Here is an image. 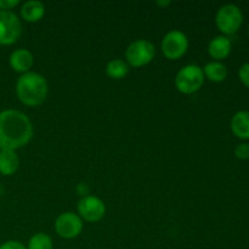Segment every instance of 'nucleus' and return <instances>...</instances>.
Instances as JSON below:
<instances>
[{
    "label": "nucleus",
    "instance_id": "nucleus-1",
    "mask_svg": "<svg viewBox=\"0 0 249 249\" xmlns=\"http://www.w3.org/2000/svg\"><path fill=\"white\" fill-rule=\"evenodd\" d=\"M33 136V124L21 111L0 112V150H14L26 146Z\"/></svg>",
    "mask_w": 249,
    "mask_h": 249
},
{
    "label": "nucleus",
    "instance_id": "nucleus-2",
    "mask_svg": "<svg viewBox=\"0 0 249 249\" xmlns=\"http://www.w3.org/2000/svg\"><path fill=\"white\" fill-rule=\"evenodd\" d=\"M16 94L19 101L29 107L44 104L49 94V85L45 78L36 72L21 74L16 83Z\"/></svg>",
    "mask_w": 249,
    "mask_h": 249
},
{
    "label": "nucleus",
    "instance_id": "nucleus-3",
    "mask_svg": "<svg viewBox=\"0 0 249 249\" xmlns=\"http://www.w3.org/2000/svg\"><path fill=\"white\" fill-rule=\"evenodd\" d=\"M215 24L223 36H229L237 33L243 24L242 10L235 4L223 5L215 15Z\"/></svg>",
    "mask_w": 249,
    "mask_h": 249
},
{
    "label": "nucleus",
    "instance_id": "nucleus-4",
    "mask_svg": "<svg viewBox=\"0 0 249 249\" xmlns=\"http://www.w3.org/2000/svg\"><path fill=\"white\" fill-rule=\"evenodd\" d=\"M204 79L203 70L198 65H187L178 72L175 87L181 94L191 95L203 87Z\"/></svg>",
    "mask_w": 249,
    "mask_h": 249
},
{
    "label": "nucleus",
    "instance_id": "nucleus-5",
    "mask_svg": "<svg viewBox=\"0 0 249 249\" xmlns=\"http://www.w3.org/2000/svg\"><path fill=\"white\" fill-rule=\"evenodd\" d=\"M156 55V48L147 39H138L126 48V63L131 67H142L152 62Z\"/></svg>",
    "mask_w": 249,
    "mask_h": 249
},
{
    "label": "nucleus",
    "instance_id": "nucleus-6",
    "mask_svg": "<svg viewBox=\"0 0 249 249\" xmlns=\"http://www.w3.org/2000/svg\"><path fill=\"white\" fill-rule=\"evenodd\" d=\"M162 53L168 60H179L186 53L189 49V39L186 34L182 33L181 31H170L163 38L162 44Z\"/></svg>",
    "mask_w": 249,
    "mask_h": 249
},
{
    "label": "nucleus",
    "instance_id": "nucleus-7",
    "mask_svg": "<svg viewBox=\"0 0 249 249\" xmlns=\"http://www.w3.org/2000/svg\"><path fill=\"white\" fill-rule=\"evenodd\" d=\"M22 24L12 11H0V45H12L19 39Z\"/></svg>",
    "mask_w": 249,
    "mask_h": 249
},
{
    "label": "nucleus",
    "instance_id": "nucleus-8",
    "mask_svg": "<svg viewBox=\"0 0 249 249\" xmlns=\"http://www.w3.org/2000/svg\"><path fill=\"white\" fill-rule=\"evenodd\" d=\"M83 230V220L73 212H65L60 214L55 221V231L60 237L72 240L80 235Z\"/></svg>",
    "mask_w": 249,
    "mask_h": 249
},
{
    "label": "nucleus",
    "instance_id": "nucleus-9",
    "mask_svg": "<svg viewBox=\"0 0 249 249\" xmlns=\"http://www.w3.org/2000/svg\"><path fill=\"white\" fill-rule=\"evenodd\" d=\"M78 214L82 220L88 223H97L106 214V206L104 201L96 196H85L78 202Z\"/></svg>",
    "mask_w": 249,
    "mask_h": 249
},
{
    "label": "nucleus",
    "instance_id": "nucleus-10",
    "mask_svg": "<svg viewBox=\"0 0 249 249\" xmlns=\"http://www.w3.org/2000/svg\"><path fill=\"white\" fill-rule=\"evenodd\" d=\"M10 67L17 73H24L29 72L34 63V57L32 53L27 49H16L11 53L9 58Z\"/></svg>",
    "mask_w": 249,
    "mask_h": 249
},
{
    "label": "nucleus",
    "instance_id": "nucleus-11",
    "mask_svg": "<svg viewBox=\"0 0 249 249\" xmlns=\"http://www.w3.org/2000/svg\"><path fill=\"white\" fill-rule=\"evenodd\" d=\"M232 50V43L225 36H218L212 39L208 44V53L214 61L221 62L230 56Z\"/></svg>",
    "mask_w": 249,
    "mask_h": 249
},
{
    "label": "nucleus",
    "instance_id": "nucleus-12",
    "mask_svg": "<svg viewBox=\"0 0 249 249\" xmlns=\"http://www.w3.org/2000/svg\"><path fill=\"white\" fill-rule=\"evenodd\" d=\"M231 131L237 139L249 140V111H238L231 118Z\"/></svg>",
    "mask_w": 249,
    "mask_h": 249
},
{
    "label": "nucleus",
    "instance_id": "nucleus-13",
    "mask_svg": "<svg viewBox=\"0 0 249 249\" xmlns=\"http://www.w3.org/2000/svg\"><path fill=\"white\" fill-rule=\"evenodd\" d=\"M19 167V158L16 151L0 150V174L11 177Z\"/></svg>",
    "mask_w": 249,
    "mask_h": 249
},
{
    "label": "nucleus",
    "instance_id": "nucleus-14",
    "mask_svg": "<svg viewBox=\"0 0 249 249\" xmlns=\"http://www.w3.org/2000/svg\"><path fill=\"white\" fill-rule=\"evenodd\" d=\"M45 15V6L43 2L36 0H29L26 1L21 7V16L28 23H36L39 22Z\"/></svg>",
    "mask_w": 249,
    "mask_h": 249
},
{
    "label": "nucleus",
    "instance_id": "nucleus-15",
    "mask_svg": "<svg viewBox=\"0 0 249 249\" xmlns=\"http://www.w3.org/2000/svg\"><path fill=\"white\" fill-rule=\"evenodd\" d=\"M203 74L204 78L214 83H221L228 77V67L223 62L219 61H212L204 66Z\"/></svg>",
    "mask_w": 249,
    "mask_h": 249
},
{
    "label": "nucleus",
    "instance_id": "nucleus-16",
    "mask_svg": "<svg viewBox=\"0 0 249 249\" xmlns=\"http://www.w3.org/2000/svg\"><path fill=\"white\" fill-rule=\"evenodd\" d=\"M106 73L109 78L121 80L125 78L129 73V65L121 58H113L106 66Z\"/></svg>",
    "mask_w": 249,
    "mask_h": 249
},
{
    "label": "nucleus",
    "instance_id": "nucleus-17",
    "mask_svg": "<svg viewBox=\"0 0 249 249\" xmlns=\"http://www.w3.org/2000/svg\"><path fill=\"white\" fill-rule=\"evenodd\" d=\"M53 238L44 232H38L29 238L27 249H53Z\"/></svg>",
    "mask_w": 249,
    "mask_h": 249
},
{
    "label": "nucleus",
    "instance_id": "nucleus-18",
    "mask_svg": "<svg viewBox=\"0 0 249 249\" xmlns=\"http://www.w3.org/2000/svg\"><path fill=\"white\" fill-rule=\"evenodd\" d=\"M235 156L236 158L241 160H249V143L247 142H241L238 143L235 147Z\"/></svg>",
    "mask_w": 249,
    "mask_h": 249
},
{
    "label": "nucleus",
    "instance_id": "nucleus-19",
    "mask_svg": "<svg viewBox=\"0 0 249 249\" xmlns=\"http://www.w3.org/2000/svg\"><path fill=\"white\" fill-rule=\"evenodd\" d=\"M238 78L241 83L249 89V62L243 63L238 70Z\"/></svg>",
    "mask_w": 249,
    "mask_h": 249
},
{
    "label": "nucleus",
    "instance_id": "nucleus-20",
    "mask_svg": "<svg viewBox=\"0 0 249 249\" xmlns=\"http://www.w3.org/2000/svg\"><path fill=\"white\" fill-rule=\"evenodd\" d=\"M0 249H27V247L24 245H22L21 242H18V241L10 240L2 243L0 246Z\"/></svg>",
    "mask_w": 249,
    "mask_h": 249
},
{
    "label": "nucleus",
    "instance_id": "nucleus-21",
    "mask_svg": "<svg viewBox=\"0 0 249 249\" xmlns=\"http://www.w3.org/2000/svg\"><path fill=\"white\" fill-rule=\"evenodd\" d=\"M18 4V0H0V11H10Z\"/></svg>",
    "mask_w": 249,
    "mask_h": 249
},
{
    "label": "nucleus",
    "instance_id": "nucleus-22",
    "mask_svg": "<svg viewBox=\"0 0 249 249\" xmlns=\"http://www.w3.org/2000/svg\"><path fill=\"white\" fill-rule=\"evenodd\" d=\"M156 5L160 7H163V9H165V7H168L172 5V1H169V0H163V1L162 0H157V1H156Z\"/></svg>",
    "mask_w": 249,
    "mask_h": 249
},
{
    "label": "nucleus",
    "instance_id": "nucleus-23",
    "mask_svg": "<svg viewBox=\"0 0 249 249\" xmlns=\"http://www.w3.org/2000/svg\"><path fill=\"white\" fill-rule=\"evenodd\" d=\"M248 36H249V26H248Z\"/></svg>",
    "mask_w": 249,
    "mask_h": 249
}]
</instances>
